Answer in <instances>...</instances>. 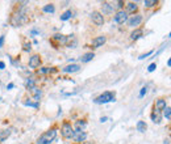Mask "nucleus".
I'll use <instances>...</instances> for the list:
<instances>
[{
    "instance_id": "obj_25",
    "label": "nucleus",
    "mask_w": 171,
    "mask_h": 144,
    "mask_svg": "<svg viewBox=\"0 0 171 144\" xmlns=\"http://www.w3.org/2000/svg\"><path fill=\"white\" fill-rule=\"evenodd\" d=\"M22 49H24V51H30L32 50V45H30V42H28L26 39L22 41Z\"/></svg>"
},
{
    "instance_id": "obj_32",
    "label": "nucleus",
    "mask_w": 171,
    "mask_h": 144,
    "mask_svg": "<svg viewBox=\"0 0 171 144\" xmlns=\"http://www.w3.org/2000/svg\"><path fill=\"white\" fill-rule=\"evenodd\" d=\"M3 45H4V36L0 37V49L3 47Z\"/></svg>"
},
{
    "instance_id": "obj_9",
    "label": "nucleus",
    "mask_w": 171,
    "mask_h": 144,
    "mask_svg": "<svg viewBox=\"0 0 171 144\" xmlns=\"http://www.w3.org/2000/svg\"><path fill=\"white\" fill-rule=\"evenodd\" d=\"M105 42H107V37L105 36H97L91 41V49H97V47L103 46Z\"/></svg>"
},
{
    "instance_id": "obj_5",
    "label": "nucleus",
    "mask_w": 171,
    "mask_h": 144,
    "mask_svg": "<svg viewBox=\"0 0 171 144\" xmlns=\"http://www.w3.org/2000/svg\"><path fill=\"white\" fill-rule=\"evenodd\" d=\"M41 63H42V59H41L40 54H33L29 58V67L33 68V70H37L41 66Z\"/></svg>"
},
{
    "instance_id": "obj_30",
    "label": "nucleus",
    "mask_w": 171,
    "mask_h": 144,
    "mask_svg": "<svg viewBox=\"0 0 171 144\" xmlns=\"http://www.w3.org/2000/svg\"><path fill=\"white\" fill-rule=\"evenodd\" d=\"M155 68H157V64H155V63H151L150 66H149V68H147V71H149V72H153Z\"/></svg>"
},
{
    "instance_id": "obj_26",
    "label": "nucleus",
    "mask_w": 171,
    "mask_h": 144,
    "mask_svg": "<svg viewBox=\"0 0 171 144\" xmlns=\"http://www.w3.org/2000/svg\"><path fill=\"white\" fill-rule=\"evenodd\" d=\"M158 4V0H145V5L147 8H151V7H155Z\"/></svg>"
},
{
    "instance_id": "obj_19",
    "label": "nucleus",
    "mask_w": 171,
    "mask_h": 144,
    "mask_svg": "<svg viewBox=\"0 0 171 144\" xmlns=\"http://www.w3.org/2000/svg\"><path fill=\"white\" fill-rule=\"evenodd\" d=\"M86 138H87L86 132H74V136H73V139H74L77 143H82V142H84Z\"/></svg>"
},
{
    "instance_id": "obj_28",
    "label": "nucleus",
    "mask_w": 171,
    "mask_h": 144,
    "mask_svg": "<svg viewBox=\"0 0 171 144\" xmlns=\"http://www.w3.org/2000/svg\"><path fill=\"white\" fill-rule=\"evenodd\" d=\"M115 4H116V7H117V8H119V11H121V9H123V7L125 5V3L123 2V0H120V2H116Z\"/></svg>"
},
{
    "instance_id": "obj_29",
    "label": "nucleus",
    "mask_w": 171,
    "mask_h": 144,
    "mask_svg": "<svg viewBox=\"0 0 171 144\" xmlns=\"http://www.w3.org/2000/svg\"><path fill=\"white\" fill-rule=\"evenodd\" d=\"M151 54H153V50H151V51H149V52H146V54H142V55H140L138 56V59H145V58H147V56H149V55H151Z\"/></svg>"
},
{
    "instance_id": "obj_18",
    "label": "nucleus",
    "mask_w": 171,
    "mask_h": 144,
    "mask_svg": "<svg viewBox=\"0 0 171 144\" xmlns=\"http://www.w3.org/2000/svg\"><path fill=\"white\" fill-rule=\"evenodd\" d=\"M78 45V41L75 38V36H67V42H66V46L70 47V49H75Z\"/></svg>"
},
{
    "instance_id": "obj_2",
    "label": "nucleus",
    "mask_w": 171,
    "mask_h": 144,
    "mask_svg": "<svg viewBox=\"0 0 171 144\" xmlns=\"http://www.w3.org/2000/svg\"><path fill=\"white\" fill-rule=\"evenodd\" d=\"M49 42L54 49H59L61 46H66V42H67V36L64 34H61V33H55L53 37H50Z\"/></svg>"
},
{
    "instance_id": "obj_34",
    "label": "nucleus",
    "mask_w": 171,
    "mask_h": 144,
    "mask_svg": "<svg viewBox=\"0 0 171 144\" xmlns=\"http://www.w3.org/2000/svg\"><path fill=\"white\" fill-rule=\"evenodd\" d=\"M163 144H170V138L165 139V142H163Z\"/></svg>"
},
{
    "instance_id": "obj_13",
    "label": "nucleus",
    "mask_w": 171,
    "mask_h": 144,
    "mask_svg": "<svg viewBox=\"0 0 171 144\" xmlns=\"http://www.w3.org/2000/svg\"><path fill=\"white\" fill-rule=\"evenodd\" d=\"M81 70V66L79 64H70V66H66L62 68V72L64 74H73V72H78Z\"/></svg>"
},
{
    "instance_id": "obj_3",
    "label": "nucleus",
    "mask_w": 171,
    "mask_h": 144,
    "mask_svg": "<svg viewBox=\"0 0 171 144\" xmlns=\"http://www.w3.org/2000/svg\"><path fill=\"white\" fill-rule=\"evenodd\" d=\"M61 134L64 139H71L74 136V128H73V123L70 121H63L62 127H61Z\"/></svg>"
},
{
    "instance_id": "obj_12",
    "label": "nucleus",
    "mask_w": 171,
    "mask_h": 144,
    "mask_svg": "<svg viewBox=\"0 0 171 144\" xmlns=\"http://www.w3.org/2000/svg\"><path fill=\"white\" fill-rule=\"evenodd\" d=\"M113 9H115V7L111 5V3H107V2H104V3H101V14H109V13H112L113 12Z\"/></svg>"
},
{
    "instance_id": "obj_33",
    "label": "nucleus",
    "mask_w": 171,
    "mask_h": 144,
    "mask_svg": "<svg viewBox=\"0 0 171 144\" xmlns=\"http://www.w3.org/2000/svg\"><path fill=\"white\" fill-rule=\"evenodd\" d=\"M5 68V63L4 62H0V70H4Z\"/></svg>"
},
{
    "instance_id": "obj_1",
    "label": "nucleus",
    "mask_w": 171,
    "mask_h": 144,
    "mask_svg": "<svg viewBox=\"0 0 171 144\" xmlns=\"http://www.w3.org/2000/svg\"><path fill=\"white\" fill-rule=\"evenodd\" d=\"M57 136V127H51L48 131H45L38 139L36 140V144H51V142Z\"/></svg>"
},
{
    "instance_id": "obj_8",
    "label": "nucleus",
    "mask_w": 171,
    "mask_h": 144,
    "mask_svg": "<svg viewBox=\"0 0 171 144\" xmlns=\"http://www.w3.org/2000/svg\"><path fill=\"white\" fill-rule=\"evenodd\" d=\"M115 21H116L119 25H123V24H125V22L128 21V14H127V12H125L124 9L117 11V12H116V14H115Z\"/></svg>"
},
{
    "instance_id": "obj_20",
    "label": "nucleus",
    "mask_w": 171,
    "mask_h": 144,
    "mask_svg": "<svg viewBox=\"0 0 171 144\" xmlns=\"http://www.w3.org/2000/svg\"><path fill=\"white\" fill-rule=\"evenodd\" d=\"M11 134H12V130H11V128H5V130L0 131V143H3L5 139H8Z\"/></svg>"
},
{
    "instance_id": "obj_10",
    "label": "nucleus",
    "mask_w": 171,
    "mask_h": 144,
    "mask_svg": "<svg viewBox=\"0 0 171 144\" xmlns=\"http://www.w3.org/2000/svg\"><path fill=\"white\" fill-rule=\"evenodd\" d=\"M125 12H127V14L138 13V5H137V3H133V2L125 3Z\"/></svg>"
},
{
    "instance_id": "obj_24",
    "label": "nucleus",
    "mask_w": 171,
    "mask_h": 144,
    "mask_svg": "<svg viewBox=\"0 0 171 144\" xmlns=\"http://www.w3.org/2000/svg\"><path fill=\"white\" fill-rule=\"evenodd\" d=\"M162 111H163V117H165V118H166L167 121H170V119H171V110H170V106L167 105Z\"/></svg>"
},
{
    "instance_id": "obj_4",
    "label": "nucleus",
    "mask_w": 171,
    "mask_h": 144,
    "mask_svg": "<svg viewBox=\"0 0 171 144\" xmlns=\"http://www.w3.org/2000/svg\"><path fill=\"white\" fill-rule=\"evenodd\" d=\"M115 96H116L115 92H104L99 97L95 98V102L96 104H107V102L115 101Z\"/></svg>"
},
{
    "instance_id": "obj_23",
    "label": "nucleus",
    "mask_w": 171,
    "mask_h": 144,
    "mask_svg": "<svg viewBox=\"0 0 171 144\" xmlns=\"http://www.w3.org/2000/svg\"><path fill=\"white\" fill-rule=\"evenodd\" d=\"M146 128H147V124L145 121H138V123H137V130L140 132H145Z\"/></svg>"
},
{
    "instance_id": "obj_7",
    "label": "nucleus",
    "mask_w": 171,
    "mask_h": 144,
    "mask_svg": "<svg viewBox=\"0 0 171 144\" xmlns=\"http://www.w3.org/2000/svg\"><path fill=\"white\" fill-rule=\"evenodd\" d=\"M128 25L134 28V26H138L142 22V16L140 13H136V14H132L130 17H128Z\"/></svg>"
},
{
    "instance_id": "obj_6",
    "label": "nucleus",
    "mask_w": 171,
    "mask_h": 144,
    "mask_svg": "<svg viewBox=\"0 0 171 144\" xmlns=\"http://www.w3.org/2000/svg\"><path fill=\"white\" fill-rule=\"evenodd\" d=\"M91 20H92L95 22V25H97V26H103L104 25V16L99 12V11H94L92 13H91Z\"/></svg>"
},
{
    "instance_id": "obj_31",
    "label": "nucleus",
    "mask_w": 171,
    "mask_h": 144,
    "mask_svg": "<svg viewBox=\"0 0 171 144\" xmlns=\"http://www.w3.org/2000/svg\"><path fill=\"white\" fill-rule=\"evenodd\" d=\"M146 92H147V88L145 86V88H142V90H141V93H140V97H143L146 94Z\"/></svg>"
},
{
    "instance_id": "obj_15",
    "label": "nucleus",
    "mask_w": 171,
    "mask_h": 144,
    "mask_svg": "<svg viewBox=\"0 0 171 144\" xmlns=\"http://www.w3.org/2000/svg\"><path fill=\"white\" fill-rule=\"evenodd\" d=\"M150 118H151V121H153L154 123H157V124H159L161 123V121H162V111H158V110H153V113L150 114Z\"/></svg>"
},
{
    "instance_id": "obj_14",
    "label": "nucleus",
    "mask_w": 171,
    "mask_h": 144,
    "mask_svg": "<svg viewBox=\"0 0 171 144\" xmlns=\"http://www.w3.org/2000/svg\"><path fill=\"white\" fill-rule=\"evenodd\" d=\"M167 106V104H166V100L163 97H161V98H158L157 101H155V105H154V109L155 110H158V111H162L163 109H165Z\"/></svg>"
},
{
    "instance_id": "obj_16",
    "label": "nucleus",
    "mask_w": 171,
    "mask_h": 144,
    "mask_svg": "<svg viewBox=\"0 0 171 144\" xmlns=\"http://www.w3.org/2000/svg\"><path fill=\"white\" fill-rule=\"evenodd\" d=\"M142 36H143V30H142L141 28H136V29L130 33V39H132V41H137V39L141 38Z\"/></svg>"
},
{
    "instance_id": "obj_22",
    "label": "nucleus",
    "mask_w": 171,
    "mask_h": 144,
    "mask_svg": "<svg viewBox=\"0 0 171 144\" xmlns=\"http://www.w3.org/2000/svg\"><path fill=\"white\" fill-rule=\"evenodd\" d=\"M42 11H44L45 13H54V12H55V7H54V4H53V3H50V4L44 5Z\"/></svg>"
},
{
    "instance_id": "obj_21",
    "label": "nucleus",
    "mask_w": 171,
    "mask_h": 144,
    "mask_svg": "<svg viewBox=\"0 0 171 144\" xmlns=\"http://www.w3.org/2000/svg\"><path fill=\"white\" fill-rule=\"evenodd\" d=\"M94 58H95V54L91 51V52H87V54L83 55L82 58H81V60H82L83 63H87V62H90V60H92Z\"/></svg>"
},
{
    "instance_id": "obj_27",
    "label": "nucleus",
    "mask_w": 171,
    "mask_h": 144,
    "mask_svg": "<svg viewBox=\"0 0 171 144\" xmlns=\"http://www.w3.org/2000/svg\"><path fill=\"white\" fill-rule=\"evenodd\" d=\"M71 14H73V12H71L70 9H68V11H66V12H64V13L62 14V16H61V20H62V21H66V20H68V18L71 17Z\"/></svg>"
},
{
    "instance_id": "obj_11",
    "label": "nucleus",
    "mask_w": 171,
    "mask_h": 144,
    "mask_svg": "<svg viewBox=\"0 0 171 144\" xmlns=\"http://www.w3.org/2000/svg\"><path fill=\"white\" fill-rule=\"evenodd\" d=\"M86 126H87V121L86 119H78L77 122L73 124L74 132H84Z\"/></svg>"
},
{
    "instance_id": "obj_17",
    "label": "nucleus",
    "mask_w": 171,
    "mask_h": 144,
    "mask_svg": "<svg viewBox=\"0 0 171 144\" xmlns=\"http://www.w3.org/2000/svg\"><path fill=\"white\" fill-rule=\"evenodd\" d=\"M29 92H30V94H32V96L34 97V100L36 101H40V98H41V89L38 88V86H32V88L30 89H28Z\"/></svg>"
}]
</instances>
